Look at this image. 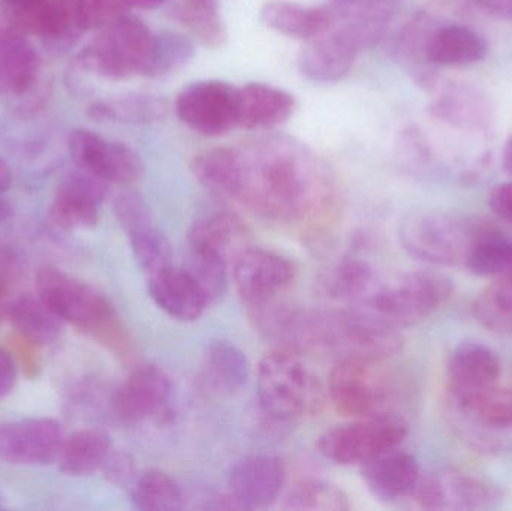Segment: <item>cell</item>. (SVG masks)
<instances>
[{
	"label": "cell",
	"mask_w": 512,
	"mask_h": 511,
	"mask_svg": "<svg viewBox=\"0 0 512 511\" xmlns=\"http://www.w3.org/2000/svg\"><path fill=\"white\" fill-rule=\"evenodd\" d=\"M236 149L231 200L285 224L318 221L334 203L327 165L300 141L270 135Z\"/></svg>",
	"instance_id": "1"
},
{
	"label": "cell",
	"mask_w": 512,
	"mask_h": 511,
	"mask_svg": "<svg viewBox=\"0 0 512 511\" xmlns=\"http://www.w3.org/2000/svg\"><path fill=\"white\" fill-rule=\"evenodd\" d=\"M36 294L63 323L87 333L116 353L125 351V332L114 306L86 282L57 267H42L36 275Z\"/></svg>",
	"instance_id": "2"
},
{
	"label": "cell",
	"mask_w": 512,
	"mask_h": 511,
	"mask_svg": "<svg viewBox=\"0 0 512 511\" xmlns=\"http://www.w3.org/2000/svg\"><path fill=\"white\" fill-rule=\"evenodd\" d=\"M256 390L261 413L282 425L316 416L327 402L321 380L298 354L280 348L265 354L259 362Z\"/></svg>",
	"instance_id": "3"
},
{
	"label": "cell",
	"mask_w": 512,
	"mask_h": 511,
	"mask_svg": "<svg viewBox=\"0 0 512 511\" xmlns=\"http://www.w3.org/2000/svg\"><path fill=\"white\" fill-rule=\"evenodd\" d=\"M451 291L450 279L433 273H402L388 278L376 273L366 293L351 308L399 330L432 315L450 299Z\"/></svg>",
	"instance_id": "4"
},
{
	"label": "cell",
	"mask_w": 512,
	"mask_h": 511,
	"mask_svg": "<svg viewBox=\"0 0 512 511\" xmlns=\"http://www.w3.org/2000/svg\"><path fill=\"white\" fill-rule=\"evenodd\" d=\"M486 228L447 213H414L400 225L399 239L405 251L418 260L436 266H459L466 263Z\"/></svg>",
	"instance_id": "5"
},
{
	"label": "cell",
	"mask_w": 512,
	"mask_h": 511,
	"mask_svg": "<svg viewBox=\"0 0 512 511\" xmlns=\"http://www.w3.org/2000/svg\"><path fill=\"white\" fill-rule=\"evenodd\" d=\"M408 425L396 414L382 413L334 426L318 438L325 459L342 467H363L378 456L402 446Z\"/></svg>",
	"instance_id": "6"
},
{
	"label": "cell",
	"mask_w": 512,
	"mask_h": 511,
	"mask_svg": "<svg viewBox=\"0 0 512 511\" xmlns=\"http://www.w3.org/2000/svg\"><path fill=\"white\" fill-rule=\"evenodd\" d=\"M153 32L141 18L123 15L99 30L95 41L80 54L81 68L108 80L140 75L149 54Z\"/></svg>",
	"instance_id": "7"
},
{
	"label": "cell",
	"mask_w": 512,
	"mask_h": 511,
	"mask_svg": "<svg viewBox=\"0 0 512 511\" xmlns=\"http://www.w3.org/2000/svg\"><path fill=\"white\" fill-rule=\"evenodd\" d=\"M454 426L478 449L499 450L512 438V390L499 384L450 393Z\"/></svg>",
	"instance_id": "8"
},
{
	"label": "cell",
	"mask_w": 512,
	"mask_h": 511,
	"mask_svg": "<svg viewBox=\"0 0 512 511\" xmlns=\"http://www.w3.org/2000/svg\"><path fill=\"white\" fill-rule=\"evenodd\" d=\"M390 387L378 360L343 357L328 380V398L349 419L387 413Z\"/></svg>",
	"instance_id": "9"
},
{
	"label": "cell",
	"mask_w": 512,
	"mask_h": 511,
	"mask_svg": "<svg viewBox=\"0 0 512 511\" xmlns=\"http://www.w3.org/2000/svg\"><path fill=\"white\" fill-rule=\"evenodd\" d=\"M176 113L198 134L225 135L239 126V89L227 81H194L177 95Z\"/></svg>",
	"instance_id": "10"
},
{
	"label": "cell",
	"mask_w": 512,
	"mask_h": 511,
	"mask_svg": "<svg viewBox=\"0 0 512 511\" xmlns=\"http://www.w3.org/2000/svg\"><path fill=\"white\" fill-rule=\"evenodd\" d=\"M68 149L75 167L117 185H131L144 173L143 159L132 147L105 140L89 129H74Z\"/></svg>",
	"instance_id": "11"
},
{
	"label": "cell",
	"mask_w": 512,
	"mask_h": 511,
	"mask_svg": "<svg viewBox=\"0 0 512 511\" xmlns=\"http://www.w3.org/2000/svg\"><path fill=\"white\" fill-rule=\"evenodd\" d=\"M412 495L427 510H487L501 501V492L492 483L459 470L421 476Z\"/></svg>",
	"instance_id": "12"
},
{
	"label": "cell",
	"mask_w": 512,
	"mask_h": 511,
	"mask_svg": "<svg viewBox=\"0 0 512 511\" xmlns=\"http://www.w3.org/2000/svg\"><path fill=\"white\" fill-rule=\"evenodd\" d=\"M110 183L75 167L57 188L48 210L51 224L60 231L92 230L99 221V206L108 194Z\"/></svg>",
	"instance_id": "13"
},
{
	"label": "cell",
	"mask_w": 512,
	"mask_h": 511,
	"mask_svg": "<svg viewBox=\"0 0 512 511\" xmlns=\"http://www.w3.org/2000/svg\"><path fill=\"white\" fill-rule=\"evenodd\" d=\"M63 438L62 426L53 419L0 423V461L15 467L54 464Z\"/></svg>",
	"instance_id": "14"
},
{
	"label": "cell",
	"mask_w": 512,
	"mask_h": 511,
	"mask_svg": "<svg viewBox=\"0 0 512 511\" xmlns=\"http://www.w3.org/2000/svg\"><path fill=\"white\" fill-rule=\"evenodd\" d=\"M231 267L237 291L249 308L276 299L295 278L294 264L288 258L251 246Z\"/></svg>",
	"instance_id": "15"
},
{
	"label": "cell",
	"mask_w": 512,
	"mask_h": 511,
	"mask_svg": "<svg viewBox=\"0 0 512 511\" xmlns=\"http://www.w3.org/2000/svg\"><path fill=\"white\" fill-rule=\"evenodd\" d=\"M364 47L357 33L333 26L303 48L298 60L301 74L316 83H336L351 72Z\"/></svg>",
	"instance_id": "16"
},
{
	"label": "cell",
	"mask_w": 512,
	"mask_h": 511,
	"mask_svg": "<svg viewBox=\"0 0 512 511\" xmlns=\"http://www.w3.org/2000/svg\"><path fill=\"white\" fill-rule=\"evenodd\" d=\"M173 386L158 366L135 369L113 396V411L122 422L140 423L161 416L167 410Z\"/></svg>",
	"instance_id": "17"
},
{
	"label": "cell",
	"mask_w": 512,
	"mask_h": 511,
	"mask_svg": "<svg viewBox=\"0 0 512 511\" xmlns=\"http://www.w3.org/2000/svg\"><path fill=\"white\" fill-rule=\"evenodd\" d=\"M285 479V465L279 458L252 455L240 459L231 468L228 488L243 509H259L277 500Z\"/></svg>",
	"instance_id": "18"
},
{
	"label": "cell",
	"mask_w": 512,
	"mask_h": 511,
	"mask_svg": "<svg viewBox=\"0 0 512 511\" xmlns=\"http://www.w3.org/2000/svg\"><path fill=\"white\" fill-rule=\"evenodd\" d=\"M361 476L376 500L396 503L414 494L421 471L415 456L397 447L363 465Z\"/></svg>",
	"instance_id": "19"
},
{
	"label": "cell",
	"mask_w": 512,
	"mask_h": 511,
	"mask_svg": "<svg viewBox=\"0 0 512 511\" xmlns=\"http://www.w3.org/2000/svg\"><path fill=\"white\" fill-rule=\"evenodd\" d=\"M188 245L191 252L209 255L233 266L249 248L248 227L234 213H213L192 225Z\"/></svg>",
	"instance_id": "20"
},
{
	"label": "cell",
	"mask_w": 512,
	"mask_h": 511,
	"mask_svg": "<svg viewBox=\"0 0 512 511\" xmlns=\"http://www.w3.org/2000/svg\"><path fill=\"white\" fill-rule=\"evenodd\" d=\"M41 57L24 33L12 29L0 35V96L21 99L39 83Z\"/></svg>",
	"instance_id": "21"
},
{
	"label": "cell",
	"mask_w": 512,
	"mask_h": 511,
	"mask_svg": "<svg viewBox=\"0 0 512 511\" xmlns=\"http://www.w3.org/2000/svg\"><path fill=\"white\" fill-rule=\"evenodd\" d=\"M150 297L159 309L183 323L197 321L209 306L185 269L171 266L147 278Z\"/></svg>",
	"instance_id": "22"
},
{
	"label": "cell",
	"mask_w": 512,
	"mask_h": 511,
	"mask_svg": "<svg viewBox=\"0 0 512 511\" xmlns=\"http://www.w3.org/2000/svg\"><path fill=\"white\" fill-rule=\"evenodd\" d=\"M498 354L483 342H460L448 360V392L465 393L495 386L501 377Z\"/></svg>",
	"instance_id": "23"
},
{
	"label": "cell",
	"mask_w": 512,
	"mask_h": 511,
	"mask_svg": "<svg viewBox=\"0 0 512 511\" xmlns=\"http://www.w3.org/2000/svg\"><path fill=\"white\" fill-rule=\"evenodd\" d=\"M489 54V44L480 33L463 24L427 27L424 57L427 63L441 66H468Z\"/></svg>",
	"instance_id": "24"
},
{
	"label": "cell",
	"mask_w": 512,
	"mask_h": 511,
	"mask_svg": "<svg viewBox=\"0 0 512 511\" xmlns=\"http://www.w3.org/2000/svg\"><path fill=\"white\" fill-rule=\"evenodd\" d=\"M291 93L265 83H248L239 89V126L264 131L285 123L294 114Z\"/></svg>",
	"instance_id": "25"
},
{
	"label": "cell",
	"mask_w": 512,
	"mask_h": 511,
	"mask_svg": "<svg viewBox=\"0 0 512 511\" xmlns=\"http://www.w3.org/2000/svg\"><path fill=\"white\" fill-rule=\"evenodd\" d=\"M259 17L268 29L289 38L303 39V41L321 36L334 24L333 15L328 6L316 8V6H304L300 3L285 2V0H276L262 6Z\"/></svg>",
	"instance_id": "26"
},
{
	"label": "cell",
	"mask_w": 512,
	"mask_h": 511,
	"mask_svg": "<svg viewBox=\"0 0 512 511\" xmlns=\"http://www.w3.org/2000/svg\"><path fill=\"white\" fill-rule=\"evenodd\" d=\"M399 0H330L333 26H342L360 36L366 47L384 35Z\"/></svg>",
	"instance_id": "27"
},
{
	"label": "cell",
	"mask_w": 512,
	"mask_h": 511,
	"mask_svg": "<svg viewBox=\"0 0 512 511\" xmlns=\"http://www.w3.org/2000/svg\"><path fill=\"white\" fill-rule=\"evenodd\" d=\"M6 317L15 333L36 347H47L59 339L63 321L36 294H23L6 306Z\"/></svg>",
	"instance_id": "28"
},
{
	"label": "cell",
	"mask_w": 512,
	"mask_h": 511,
	"mask_svg": "<svg viewBox=\"0 0 512 511\" xmlns=\"http://www.w3.org/2000/svg\"><path fill=\"white\" fill-rule=\"evenodd\" d=\"M111 450V440L105 432L86 429L63 438L56 462L66 476L86 477L102 470Z\"/></svg>",
	"instance_id": "29"
},
{
	"label": "cell",
	"mask_w": 512,
	"mask_h": 511,
	"mask_svg": "<svg viewBox=\"0 0 512 511\" xmlns=\"http://www.w3.org/2000/svg\"><path fill=\"white\" fill-rule=\"evenodd\" d=\"M168 105L161 96L149 93H126L117 98L93 102L89 116L99 122L144 123L159 122L167 116Z\"/></svg>",
	"instance_id": "30"
},
{
	"label": "cell",
	"mask_w": 512,
	"mask_h": 511,
	"mask_svg": "<svg viewBox=\"0 0 512 511\" xmlns=\"http://www.w3.org/2000/svg\"><path fill=\"white\" fill-rule=\"evenodd\" d=\"M174 18L204 47L216 50L227 42L219 0H179Z\"/></svg>",
	"instance_id": "31"
},
{
	"label": "cell",
	"mask_w": 512,
	"mask_h": 511,
	"mask_svg": "<svg viewBox=\"0 0 512 511\" xmlns=\"http://www.w3.org/2000/svg\"><path fill=\"white\" fill-rule=\"evenodd\" d=\"M204 368L210 383L222 392H239L249 380L248 359L231 342H210L204 353Z\"/></svg>",
	"instance_id": "32"
},
{
	"label": "cell",
	"mask_w": 512,
	"mask_h": 511,
	"mask_svg": "<svg viewBox=\"0 0 512 511\" xmlns=\"http://www.w3.org/2000/svg\"><path fill=\"white\" fill-rule=\"evenodd\" d=\"M195 56V44L185 33L164 30L153 33L149 54L141 74L147 78H161L182 69Z\"/></svg>",
	"instance_id": "33"
},
{
	"label": "cell",
	"mask_w": 512,
	"mask_h": 511,
	"mask_svg": "<svg viewBox=\"0 0 512 511\" xmlns=\"http://www.w3.org/2000/svg\"><path fill=\"white\" fill-rule=\"evenodd\" d=\"M475 320L490 332L512 336V272L493 278L474 302Z\"/></svg>",
	"instance_id": "34"
},
{
	"label": "cell",
	"mask_w": 512,
	"mask_h": 511,
	"mask_svg": "<svg viewBox=\"0 0 512 511\" xmlns=\"http://www.w3.org/2000/svg\"><path fill=\"white\" fill-rule=\"evenodd\" d=\"M134 506L143 511H177L183 509V494L173 477L161 470L144 471L132 483Z\"/></svg>",
	"instance_id": "35"
},
{
	"label": "cell",
	"mask_w": 512,
	"mask_h": 511,
	"mask_svg": "<svg viewBox=\"0 0 512 511\" xmlns=\"http://www.w3.org/2000/svg\"><path fill=\"white\" fill-rule=\"evenodd\" d=\"M465 266L483 278L507 275L512 272V240L487 227L475 242Z\"/></svg>",
	"instance_id": "36"
},
{
	"label": "cell",
	"mask_w": 512,
	"mask_h": 511,
	"mask_svg": "<svg viewBox=\"0 0 512 511\" xmlns=\"http://www.w3.org/2000/svg\"><path fill=\"white\" fill-rule=\"evenodd\" d=\"M436 116L462 128H483L489 123V107L471 89H451L435 105Z\"/></svg>",
	"instance_id": "37"
},
{
	"label": "cell",
	"mask_w": 512,
	"mask_h": 511,
	"mask_svg": "<svg viewBox=\"0 0 512 511\" xmlns=\"http://www.w3.org/2000/svg\"><path fill=\"white\" fill-rule=\"evenodd\" d=\"M375 270L363 261H346L334 267L324 281L330 297L355 305L375 278Z\"/></svg>",
	"instance_id": "38"
},
{
	"label": "cell",
	"mask_w": 512,
	"mask_h": 511,
	"mask_svg": "<svg viewBox=\"0 0 512 511\" xmlns=\"http://www.w3.org/2000/svg\"><path fill=\"white\" fill-rule=\"evenodd\" d=\"M283 509L295 511H345L349 498L333 483L312 480L301 483L286 498Z\"/></svg>",
	"instance_id": "39"
},
{
	"label": "cell",
	"mask_w": 512,
	"mask_h": 511,
	"mask_svg": "<svg viewBox=\"0 0 512 511\" xmlns=\"http://www.w3.org/2000/svg\"><path fill=\"white\" fill-rule=\"evenodd\" d=\"M132 252L147 278L173 266V248L164 233L155 225L129 234Z\"/></svg>",
	"instance_id": "40"
},
{
	"label": "cell",
	"mask_w": 512,
	"mask_h": 511,
	"mask_svg": "<svg viewBox=\"0 0 512 511\" xmlns=\"http://www.w3.org/2000/svg\"><path fill=\"white\" fill-rule=\"evenodd\" d=\"M228 264L209 255L189 251V263L186 272L194 279L209 305L218 302L227 290Z\"/></svg>",
	"instance_id": "41"
},
{
	"label": "cell",
	"mask_w": 512,
	"mask_h": 511,
	"mask_svg": "<svg viewBox=\"0 0 512 511\" xmlns=\"http://www.w3.org/2000/svg\"><path fill=\"white\" fill-rule=\"evenodd\" d=\"M50 5L51 0H0L3 15L14 30L35 36Z\"/></svg>",
	"instance_id": "42"
},
{
	"label": "cell",
	"mask_w": 512,
	"mask_h": 511,
	"mask_svg": "<svg viewBox=\"0 0 512 511\" xmlns=\"http://www.w3.org/2000/svg\"><path fill=\"white\" fill-rule=\"evenodd\" d=\"M129 0H80V21L84 32L101 30L128 14Z\"/></svg>",
	"instance_id": "43"
},
{
	"label": "cell",
	"mask_w": 512,
	"mask_h": 511,
	"mask_svg": "<svg viewBox=\"0 0 512 511\" xmlns=\"http://www.w3.org/2000/svg\"><path fill=\"white\" fill-rule=\"evenodd\" d=\"M114 213L128 236L153 224L149 206L135 192H122L117 195L114 200Z\"/></svg>",
	"instance_id": "44"
},
{
	"label": "cell",
	"mask_w": 512,
	"mask_h": 511,
	"mask_svg": "<svg viewBox=\"0 0 512 511\" xmlns=\"http://www.w3.org/2000/svg\"><path fill=\"white\" fill-rule=\"evenodd\" d=\"M102 470H104L108 480L114 483V485L125 486L134 483V465H132L131 459L126 455H120V453H114L111 450L110 456H108Z\"/></svg>",
	"instance_id": "45"
},
{
	"label": "cell",
	"mask_w": 512,
	"mask_h": 511,
	"mask_svg": "<svg viewBox=\"0 0 512 511\" xmlns=\"http://www.w3.org/2000/svg\"><path fill=\"white\" fill-rule=\"evenodd\" d=\"M18 365L11 350L0 347V402L8 398L17 384Z\"/></svg>",
	"instance_id": "46"
},
{
	"label": "cell",
	"mask_w": 512,
	"mask_h": 511,
	"mask_svg": "<svg viewBox=\"0 0 512 511\" xmlns=\"http://www.w3.org/2000/svg\"><path fill=\"white\" fill-rule=\"evenodd\" d=\"M489 207L502 221L512 224V182L493 186L489 194Z\"/></svg>",
	"instance_id": "47"
},
{
	"label": "cell",
	"mask_w": 512,
	"mask_h": 511,
	"mask_svg": "<svg viewBox=\"0 0 512 511\" xmlns=\"http://www.w3.org/2000/svg\"><path fill=\"white\" fill-rule=\"evenodd\" d=\"M12 348H14V357L17 360L18 365H23L24 371L29 375H35L36 371L39 369L38 357L35 354L36 345H33L32 342L24 339L23 336L15 333L11 339Z\"/></svg>",
	"instance_id": "48"
},
{
	"label": "cell",
	"mask_w": 512,
	"mask_h": 511,
	"mask_svg": "<svg viewBox=\"0 0 512 511\" xmlns=\"http://www.w3.org/2000/svg\"><path fill=\"white\" fill-rule=\"evenodd\" d=\"M481 8L501 18H512V0H474Z\"/></svg>",
	"instance_id": "49"
},
{
	"label": "cell",
	"mask_w": 512,
	"mask_h": 511,
	"mask_svg": "<svg viewBox=\"0 0 512 511\" xmlns=\"http://www.w3.org/2000/svg\"><path fill=\"white\" fill-rule=\"evenodd\" d=\"M12 185V171L9 165L0 158V194L8 191Z\"/></svg>",
	"instance_id": "50"
},
{
	"label": "cell",
	"mask_w": 512,
	"mask_h": 511,
	"mask_svg": "<svg viewBox=\"0 0 512 511\" xmlns=\"http://www.w3.org/2000/svg\"><path fill=\"white\" fill-rule=\"evenodd\" d=\"M502 167H504L505 173L512 177V134L505 143L504 152H502Z\"/></svg>",
	"instance_id": "51"
},
{
	"label": "cell",
	"mask_w": 512,
	"mask_h": 511,
	"mask_svg": "<svg viewBox=\"0 0 512 511\" xmlns=\"http://www.w3.org/2000/svg\"><path fill=\"white\" fill-rule=\"evenodd\" d=\"M167 2H170V0H129L132 8L138 9H158Z\"/></svg>",
	"instance_id": "52"
},
{
	"label": "cell",
	"mask_w": 512,
	"mask_h": 511,
	"mask_svg": "<svg viewBox=\"0 0 512 511\" xmlns=\"http://www.w3.org/2000/svg\"><path fill=\"white\" fill-rule=\"evenodd\" d=\"M12 215V206L6 198L0 197V224L8 221Z\"/></svg>",
	"instance_id": "53"
},
{
	"label": "cell",
	"mask_w": 512,
	"mask_h": 511,
	"mask_svg": "<svg viewBox=\"0 0 512 511\" xmlns=\"http://www.w3.org/2000/svg\"><path fill=\"white\" fill-rule=\"evenodd\" d=\"M3 507V497L2 494H0V509Z\"/></svg>",
	"instance_id": "54"
},
{
	"label": "cell",
	"mask_w": 512,
	"mask_h": 511,
	"mask_svg": "<svg viewBox=\"0 0 512 511\" xmlns=\"http://www.w3.org/2000/svg\"><path fill=\"white\" fill-rule=\"evenodd\" d=\"M0 35H2V30H0Z\"/></svg>",
	"instance_id": "55"
}]
</instances>
